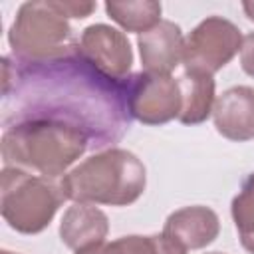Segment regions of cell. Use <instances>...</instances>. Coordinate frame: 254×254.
<instances>
[{"label":"cell","instance_id":"obj_1","mask_svg":"<svg viewBox=\"0 0 254 254\" xmlns=\"http://www.w3.org/2000/svg\"><path fill=\"white\" fill-rule=\"evenodd\" d=\"M2 95L8 121L54 119L79 127L91 145L105 147L129 129L125 81H113L81 56L54 62L2 58Z\"/></svg>","mask_w":254,"mask_h":254},{"label":"cell","instance_id":"obj_2","mask_svg":"<svg viewBox=\"0 0 254 254\" xmlns=\"http://www.w3.org/2000/svg\"><path fill=\"white\" fill-rule=\"evenodd\" d=\"M85 131L54 119H24L2 133L4 167H20L42 177L60 179L89 147Z\"/></svg>","mask_w":254,"mask_h":254},{"label":"cell","instance_id":"obj_3","mask_svg":"<svg viewBox=\"0 0 254 254\" xmlns=\"http://www.w3.org/2000/svg\"><path fill=\"white\" fill-rule=\"evenodd\" d=\"M65 198L83 204H133L145 190L147 171L127 149H105L60 177Z\"/></svg>","mask_w":254,"mask_h":254},{"label":"cell","instance_id":"obj_4","mask_svg":"<svg viewBox=\"0 0 254 254\" xmlns=\"http://www.w3.org/2000/svg\"><path fill=\"white\" fill-rule=\"evenodd\" d=\"M65 200L60 179L32 175L20 167L2 169L0 210L4 220L22 234L42 232Z\"/></svg>","mask_w":254,"mask_h":254},{"label":"cell","instance_id":"obj_5","mask_svg":"<svg viewBox=\"0 0 254 254\" xmlns=\"http://www.w3.org/2000/svg\"><path fill=\"white\" fill-rule=\"evenodd\" d=\"M14 60L54 62L77 52V40L67 18L52 0L24 2L8 32Z\"/></svg>","mask_w":254,"mask_h":254},{"label":"cell","instance_id":"obj_6","mask_svg":"<svg viewBox=\"0 0 254 254\" xmlns=\"http://www.w3.org/2000/svg\"><path fill=\"white\" fill-rule=\"evenodd\" d=\"M242 34L236 24L222 16H208L185 40V71L216 73L240 50Z\"/></svg>","mask_w":254,"mask_h":254},{"label":"cell","instance_id":"obj_7","mask_svg":"<svg viewBox=\"0 0 254 254\" xmlns=\"http://www.w3.org/2000/svg\"><path fill=\"white\" fill-rule=\"evenodd\" d=\"M125 99L129 115L145 125H163L179 119L181 89L171 75L141 71L125 79Z\"/></svg>","mask_w":254,"mask_h":254},{"label":"cell","instance_id":"obj_8","mask_svg":"<svg viewBox=\"0 0 254 254\" xmlns=\"http://www.w3.org/2000/svg\"><path fill=\"white\" fill-rule=\"evenodd\" d=\"M77 54L93 69L113 81H125L133 64L127 36L107 24H91L77 40Z\"/></svg>","mask_w":254,"mask_h":254},{"label":"cell","instance_id":"obj_9","mask_svg":"<svg viewBox=\"0 0 254 254\" xmlns=\"http://www.w3.org/2000/svg\"><path fill=\"white\" fill-rule=\"evenodd\" d=\"M141 64L149 73L169 75L181 62L185 52V38L181 28L171 20H161L155 28L137 38Z\"/></svg>","mask_w":254,"mask_h":254},{"label":"cell","instance_id":"obj_10","mask_svg":"<svg viewBox=\"0 0 254 254\" xmlns=\"http://www.w3.org/2000/svg\"><path fill=\"white\" fill-rule=\"evenodd\" d=\"M212 119L216 131L230 141L254 139V89L234 85L218 95Z\"/></svg>","mask_w":254,"mask_h":254},{"label":"cell","instance_id":"obj_11","mask_svg":"<svg viewBox=\"0 0 254 254\" xmlns=\"http://www.w3.org/2000/svg\"><path fill=\"white\" fill-rule=\"evenodd\" d=\"M220 230L216 212L208 206H185L169 214L163 226V234L179 242L187 250H198L214 242Z\"/></svg>","mask_w":254,"mask_h":254},{"label":"cell","instance_id":"obj_12","mask_svg":"<svg viewBox=\"0 0 254 254\" xmlns=\"http://www.w3.org/2000/svg\"><path fill=\"white\" fill-rule=\"evenodd\" d=\"M109 232V220L103 210L93 204H71L60 222V238L69 250H85L105 242Z\"/></svg>","mask_w":254,"mask_h":254},{"label":"cell","instance_id":"obj_13","mask_svg":"<svg viewBox=\"0 0 254 254\" xmlns=\"http://www.w3.org/2000/svg\"><path fill=\"white\" fill-rule=\"evenodd\" d=\"M181 89V113L179 121L183 125H198L212 115L214 109V79L208 73L185 71L179 79Z\"/></svg>","mask_w":254,"mask_h":254},{"label":"cell","instance_id":"obj_14","mask_svg":"<svg viewBox=\"0 0 254 254\" xmlns=\"http://www.w3.org/2000/svg\"><path fill=\"white\" fill-rule=\"evenodd\" d=\"M161 2L155 0H127V2H105L107 16L127 32L145 34L161 22Z\"/></svg>","mask_w":254,"mask_h":254},{"label":"cell","instance_id":"obj_15","mask_svg":"<svg viewBox=\"0 0 254 254\" xmlns=\"http://www.w3.org/2000/svg\"><path fill=\"white\" fill-rule=\"evenodd\" d=\"M230 212L242 248L254 254V173L244 179L238 194L232 198Z\"/></svg>","mask_w":254,"mask_h":254},{"label":"cell","instance_id":"obj_16","mask_svg":"<svg viewBox=\"0 0 254 254\" xmlns=\"http://www.w3.org/2000/svg\"><path fill=\"white\" fill-rule=\"evenodd\" d=\"M75 254H157L155 234L153 236H121L109 244H97Z\"/></svg>","mask_w":254,"mask_h":254},{"label":"cell","instance_id":"obj_17","mask_svg":"<svg viewBox=\"0 0 254 254\" xmlns=\"http://www.w3.org/2000/svg\"><path fill=\"white\" fill-rule=\"evenodd\" d=\"M54 6L58 8V12H62L65 18H87L93 10H95V2H60V0H52Z\"/></svg>","mask_w":254,"mask_h":254},{"label":"cell","instance_id":"obj_18","mask_svg":"<svg viewBox=\"0 0 254 254\" xmlns=\"http://www.w3.org/2000/svg\"><path fill=\"white\" fill-rule=\"evenodd\" d=\"M240 65L242 69L254 77V32L246 34L242 38V46H240Z\"/></svg>","mask_w":254,"mask_h":254},{"label":"cell","instance_id":"obj_19","mask_svg":"<svg viewBox=\"0 0 254 254\" xmlns=\"http://www.w3.org/2000/svg\"><path fill=\"white\" fill-rule=\"evenodd\" d=\"M155 246L157 254H187V248H183L179 242L171 240L165 234H155Z\"/></svg>","mask_w":254,"mask_h":254},{"label":"cell","instance_id":"obj_20","mask_svg":"<svg viewBox=\"0 0 254 254\" xmlns=\"http://www.w3.org/2000/svg\"><path fill=\"white\" fill-rule=\"evenodd\" d=\"M242 10H244L246 18L254 20V2H242Z\"/></svg>","mask_w":254,"mask_h":254},{"label":"cell","instance_id":"obj_21","mask_svg":"<svg viewBox=\"0 0 254 254\" xmlns=\"http://www.w3.org/2000/svg\"><path fill=\"white\" fill-rule=\"evenodd\" d=\"M0 254H16V252H8V250H2Z\"/></svg>","mask_w":254,"mask_h":254},{"label":"cell","instance_id":"obj_22","mask_svg":"<svg viewBox=\"0 0 254 254\" xmlns=\"http://www.w3.org/2000/svg\"><path fill=\"white\" fill-rule=\"evenodd\" d=\"M208 254H222V252H208Z\"/></svg>","mask_w":254,"mask_h":254}]
</instances>
